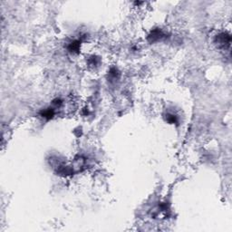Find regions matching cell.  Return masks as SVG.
Wrapping results in <instances>:
<instances>
[{
    "label": "cell",
    "instance_id": "6da1fadb",
    "mask_svg": "<svg viewBox=\"0 0 232 232\" xmlns=\"http://www.w3.org/2000/svg\"><path fill=\"white\" fill-rule=\"evenodd\" d=\"M217 43L219 46H222L224 48L229 47L230 46V42H231V37L229 34L227 33H222L220 35H218L217 36Z\"/></svg>",
    "mask_w": 232,
    "mask_h": 232
},
{
    "label": "cell",
    "instance_id": "7a4b0ae2",
    "mask_svg": "<svg viewBox=\"0 0 232 232\" xmlns=\"http://www.w3.org/2000/svg\"><path fill=\"white\" fill-rule=\"evenodd\" d=\"M162 36H163V34H162V32H161V30L157 29V30L152 31V34L149 35V40H150V42H155V41L160 40Z\"/></svg>",
    "mask_w": 232,
    "mask_h": 232
},
{
    "label": "cell",
    "instance_id": "3957f363",
    "mask_svg": "<svg viewBox=\"0 0 232 232\" xmlns=\"http://www.w3.org/2000/svg\"><path fill=\"white\" fill-rule=\"evenodd\" d=\"M54 115V111L52 108H49L47 110H45L42 112V116L46 119H51Z\"/></svg>",
    "mask_w": 232,
    "mask_h": 232
},
{
    "label": "cell",
    "instance_id": "277c9868",
    "mask_svg": "<svg viewBox=\"0 0 232 232\" xmlns=\"http://www.w3.org/2000/svg\"><path fill=\"white\" fill-rule=\"evenodd\" d=\"M166 120L169 123H171V124H174V123H177L178 122V119H177V116L174 115V114H169L166 115Z\"/></svg>",
    "mask_w": 232,
    "mask_h": 232
},
{
    "label": "cell",
    "instance_id": "5b68a950",
    "mask_svg": "<svg viewBox=\"0 0 232 232\" xmlns=\"http://www.w3.org/2000/svg\"><path fill=\"white\" fill-rule=\"evenodd\" d=\"M79 47H80L79 42L75 41V42L71 43L70 46H69V50H70V51H71V52H73V53H76V52H78Z\"/></svg>",
    "mask_w": 232,
    "mask_h": 232
}]
</instances>
